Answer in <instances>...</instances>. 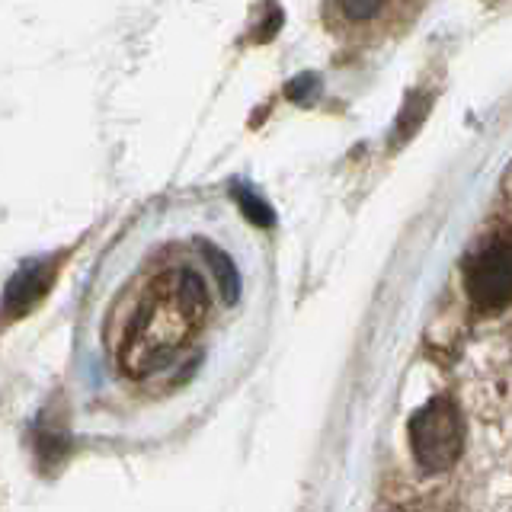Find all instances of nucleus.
Wrapping results in <instances>:
<instances>
[{"label":"nucleus","instance_id":"obj_1","mask_svg":"<svg viewBox=\"0 0 512 512\" xmlns=\"http://www.w3.org/2000/svg\"><path fill=\"white\" fill-rule=\"evenodd\" d=\"M208 304L212 295L196 269L176 266L160 272L119 330L116 362L122 372L144 381L170 368L186 349L189 333L205 320Z\"/></svg>","mask_w":512,"mask_h":512},{"label":"nucleus","instance_id":"obj_2","mask_svg":"<svg viewBox=\"0 0 512 512\" xmlns=\"http://www.w3.org/2000/svg\"><path fill=\"white\" fill-rule=\"evenodd\" d=\"M410 445L423 471L439 474L452 468L464 448V423L455 400L436 397L416 410L410 420Z\"/></svg>","mask_w":512,"mask_h":512},{"label":"nucleus","instance_id":"obj_3","mask_svg":"<svg viewBox=\"0 0 512 512\" xmlns=\"http://www.w3.org/2000/svg\"><path fill=\"white\" fill-rule=\"evenodd\" d=\"M464 285L474 308H506L512 301V237H493L487 247H480L464 272Z\"/></svg>","mask_w":512,"mask_h":512},{"label":"nucleus","instance_id":"obj_4","mask_svg":"<svg viewBox=\"0 0 512 512\" xmlns=\"http://www.w3.org/2000/svg\"><path fill=\"white\" fill-rule=\"evenodd\" d=\"M55 272H58V266L52 260L26 263L23 269H16L13 279L7 282V292H4V317L16 320V317H23L36 308V304L45 298L48 288H52Z\"/></svg>","mask_w":512,"mask_h":512},{"label":"nucleus","instance_id":"obj_5","mask_svg":"<svg viewBox=\"0 0 512 512\" xmlns=\"http://www.w3.org/2000/svg\"><path fill=\"white\" fill-rule=\"evenodd\" d=\"M202 250H205L208 266H212V276L218 282V292H221L224 304H234L240 298V272H237L234 260L224 250L212 247V244H202Z\"/></svg>","mask_w":512,"mask_h":512},{"label":"nucleus","instance_id":"obj_6","mask_svg":"<svg viewBox=\"0 0 512 512\" xmlns=\"http://www.w3.org/2000/svg\"><path fill=\"white\" fill-rule=\"evenodd\" d=\"M426 112H429V96H410L404 112H400V119H397V135H394V141L397 138L404 141L407 135H413L416 128H420V122L426 119Z\"/></svg>","mask_w":512,"mask_h":512},{"label":"nucleus","instance_id":"obj_7","mask_svg":"<svg viewBox=\"0 0 512 512\" xmlns=\"http://www.w3.org/2000/svg\"><path fill=\"white\" fill-rule=\"evenodd\" d=\"M234 196H237V205H240V212H244L256 228H269L272 224V208L260 199V196H253L250 189H234Z\"/></svg>","mask_w":512,"mask_h":512},{"label":"nucleus","instance_id":"obj_8","mask_svg":"<svg viewBox=\"0 0 512 512\" xmlns=\"http://www.w3.org/2000/svg\"><path fill=\"white\" fill-rule=\"evenodd\" d=\"M311 90H317V80H314L311 74H304L301 80H295V84L288 87V93L295 96V103H311V100H308V93H311Z\"/></svg>","mask_w":512,"mask_h":512},{"label":"nucleus","instance_id":"obj_9","mask_svg":"<svg viewBox=\"0 0 512 512\" xmlns=\"http://www.w3.org/2000/svg\"><path fill=\"white\" fill-rule=\"evenodd\" d=\"M340 10H343L346 16H356V20H372V16L381 13L378 4H343Z\"/></svg>","mask_w":512,"mask_h":512}]
</instances>
